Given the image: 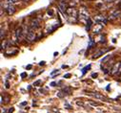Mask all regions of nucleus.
<instances>
[{
	"label": "nucleus",
	"mask_w": 121,
	"mask_h": 113,
	"mask_svg": "<svg viewBox=\"0 0 121 113\" xmlns=\"http://www.w3.org/2000/svg\"><path fill=\"white\" fill-rule=\"evenodd\" d=\"M78 17L81 21H88L89 19V12L86 8H81L79 13H78Z\"/></svg>",
	"instance_id": "1"
},
{
	"label": "nucleus",
	"mask_w": 121,
	"mask_h": 113,
	"mask_svg": "<svg viewBox=\"0 0 121 113\" xmlns=\"http://www.w3.org/2000/svg\"><path fill=\"white\" fill-rule=\"evenodd\" d=\"M112 75H121V62H117L113 65V67L112 68Z\"/></svg>",
	"instance_id": "2"
},
{
	"label": "nucleus",
	"mask_w": 121,
	"mask_h": 113,
	"mask_svg": "<svg viewBox=\"0 0 121 113\" xmlns=\"http://www.w3.org/2000/svg\"><path fill=\"white\" fill-rule=\"evenodd\" d=\"M120 15H121V9H117V10H113L110 14V17L109 18L111 20H114V19H117Z\"/></svg>",
	"instance_id": "3"
},
{
	"label": "nucleus",
	"mask_w": 121,
	"mask_h": 113,
	"mask_svg": "<svg viewBox=\"0 0 121 113\" xmlns=\"http://www.w3.org/2000/svg\"><path fill=\"white\" fill-rule=\"evenodd\" d=\"M15 37H16V38H17L18 41H22L23 40L25 35L23 33V29H22V28H17V29L15 30Z\"/></svg>",
	"instance_id": "4"
},
{
	"label": "nucleus",
	"mask_w": 121,
	"mask_h": 113,
	"mask_svg": "<svg viewBox=\"0 0 121 113\" xmlns=\"http://www.w3.org/2000/svg\"><path fill=\"white\" fill-rule=\"evenodd\" d=\"M70 17H72V18H74V19H76L77 18V12H76V10L74 9V8H68L67 9V13H66Z\"/></svg>",
	"instance_id": "5"
},
{
	"label": "nucleus",
	"mask_w": 121,
	"mask_h": 113,
	"mask_svg": "<svg viewBox=\"0 0 121 113\" xmlns=\"http://www.w3.org/2000/svg\"><path fill=\"white\" fill-rule=\"evenodd\" d=\"M26 38H27V39H28L29 41H31V42L35 40V33L34 32V30L32 29V28H30V30H29V32H28Z\"/></svg>",
	"instance_id": "6"
},
{
	"label": "nucleus",
	"mask_w": 121,
	"mask_h": 113,
	"mask_svg": "<svg viewBox=\"0 0 121 113\" xmlns=\"http://www.w3.org/2000/svg\"><path fill=\"white\" fill-rule=\"evenodd\" d=\"M95 20L97 22V23H99V24H101V25H105L106 23H107V19H106V17L104 16V15H102V14H98V15H96L95 17Z\"/></svg>",
	"instance_id": "7"
},
{
	"label": "nucleus",
	"mask_w": 121,
	"mask_h": 113,
	"mask_svg": "<svg viewBox=\"0 0 121 113\" xmlns=\"http://www.w3.org/2000/svg\"><path fill=\"white\" fill-rule=\"evenodd\" d=\"M39 26H40V20L38 19V18H34V19H32V21H31V27L32 29H37V28H39Z\"/></svg>",
	"instance_id": "8"
},
{
	"label": "nucleus",
	"mask_w": 121,
	"mask_h": 113,
	"mask_svg": "<svg viewBox=\"0 0 121 113\" xmlns=\"http://www.w3.org/2000/svg\"><path fill=\"white\" fill-rule=\"evenodd\" d=\"M15 7L13 6V5H9L8 7H7V14H9V15H13L14 13H15Z\"/></svg>",
	"instance_id": "9"
},
{
	"label": "nucleus",
	"mask_w": 121,
	"mask_h": 113,
	"mask_svg": "<svg viewBox=\"0 0 121 113\" xmlns=\"http://www.w3.org/2000/svg\"><path fill=\"white\" fill-rule=\"evenodd\" d=\"M91 93H92V94H89V95H93L95 98L99 99V100H102V101H107L106 97L103 96V95H100V94H98V93H94V92H91Z\"/></svg>",
	"instance_id": "10"
},
{
	"label": "nucleus",
	"mask_w": 121,
	"mask_h": 113,
	"mask_svg": "<svg viewBox=\"0 0 121 113\" xmlns=\"http://www.w3.org/2000/svg\"><path fill=\"white\" fill-rule=\"evenodd\" d=\"M58 7H59V9L61 10V12H62L63 14L67 13V6H66V3H64V2H60L59 5H58Z\"/></svg>",
	"instance_id": "11"
},
{
	"label": "nucleus",
	"mask_w": 121,
	"mask_h": 113,
	"mask_svg": "<svg viewBox=\"0 0 121 113\" xmlns=\"http://www.w3.org/2000/svg\"><path fill=\"white\" fill-rule=\"evenodd\" d=\"M108 51V49H105V50H100V51H98L97 53H95V56H94V59H97V58H99V56H101V55H103L105 52H107Z\"/></svg>",
	"instance_id": "12"
},
{
	"label": "nucleus",
	"mask_w": 121,
	"mask_h": 113,
	"mask_svg": "<svg viewBox=\"0 0 121 113\" xmlns=\"http://www.w3.org/2000/svg\"><path fill=\"white\" fill-rule=\"evenodd\" d=\"M62 91H63L65 94H67V95H70V94L72 93V89H71L70 87H68V86H66Z\"/></svg>",
	"instance_id": "13"
},
{
	"label": "nucleus",
	"mask_w": 121,
	"mask_h": 113,
	"mask_svg": "<svg viewBox=\"0 0 121 113\" xmlns=\"http://www.w3.org/2000/svg\"><path fill=\"white\" fill-rule=\"evenodd\" d=\"M111 58H112V56H111V55L105 56V58H104V59H103V60L101 61V62H102L103 64H105V63H106V62H107V61H109V60H110Z\"/></svg>",
	"instance_id": "14"
},
{
	"label": "nucleus",
	"mask_w": 121,
	"mask_h": 113,
	"mask_svg": "<svg viewBox=\"0 0 121 113\" xmlns=\"http://www.w3.org/2000/svg\"><path fill=\"white\" fill-rule=\"evenodd\" d=\"M92 24H93L92 20H91V19L89 18V19H88V21H87V27H86V29H87L88 31L91 29V26H92Z\"/></svg>",
	"instance_id": "15"
},
{
	"label": "nucleus",
	"mask_w": 121,
	"mask_h": 113,
	"mask_svg": "<svg viewBox=\"0 0 121 113\" xmlns=\"http://www.w3.org/2000/svg\"><path fill=\"white\" fill-rule=\"evenodd\" d=\"M41 83H42V80H37L36 81L34 82V86H39Z\"/></svg>",
	"instance_id": "16"
},
{
	"label": "nucleus",
	"mask_w": 121,
	"mask_h": 113,
	"mask_svg": "<svg viewBox=\"0 0 121 113\" xmlns=\"http://www.w3.org/2000/svg\"><path fill=\"white\" fill-rule=\"evenodd\" d=\"M95 27H96V25H95ZM101 29H102V25H101L100 27H96V28H95V30H94V31H95V34H98V33L100 32Z\"/></svg>",
	"instance_id": "17"
},
{
	"label": "nucleus",
	"mask_w": 121,
	"mask_h": 113,
	"mask_svg": "<svg viewBox=\"0 0 121 113\" xmlns=\"http://www.w3.org/2000/svg\"><path fill=\"white\" fill-rule=\"evenodd\" d=\"M65 93L63 92V91H59L58 93H57V97H59V98H63L65 95H64Z\"/></svg>",
	"instance_id": "18"
},
{
	"label": "nucleus",
	"mask_w": 121,
	"mask_h": 113,
	"mask_svg": "<svg viewBox=\"0 0 121 113\" xmlns=\"http://www.w3.org/2000/svg\"><path fill=\"white\" fill-rule=\"evenodd\" d=\"M18 2V0H8V3L11 4V5H13V4H16Z\"/></svg>",
	"instance_id": "19"
},
{
	"label": "nucleus",
	"mask_w": 121,
	"mask_h": 113,
	"mask_svg": "<svg viewBox=\"0 0 121 113\" xmlns=\"http://www.w3.org/2000/svg\"><path fill=\"white\" fill-rule=\"evenodd\" d=\"M90 68H91V65H88V66H86L85 68H83V69H82V73H83V74H85V73H86V71H87L88 69H90Z\"/></svg>",
	"instance_id": "20"
},
{
	"label": "nucleus",
	"mask_w": 121,
	"mask_h": 113,
	"mask_svg": "<svg viewBox=\"0 0 121 113\" xmlns=\"http://www.w3.org/2000/svg\"><path fill=\"white\" fill-rule=\"evenodd\" d=\"M4 36H5V31H3V28L1 27V39H3V38H4Z\"/></svg>",
	"instance_id": "21"
},
{
	"label": "nucleus",
	"mask_w": 121,
	"mask_h": 113,
	"mask_svg": "<svg viewBox=\"0 0 121 113\" xmlns=\"http://www.w3.org/2000/svg\"><path fill=\"white\" fill-rule=\"evenodd\" d=\"M65 107H66V108H68V109H71V108H72V106H71L68 103H65Z\"/></svg>",
	"instance_id": "22"
},
{
	"label": "nucleus",
	"mask_w": 121,
	"mask_h": 113,
	"mask_svg": "<svg viewBox=\"0 0 121 113\" xmlns=\"http://www.w3.org/2000/svg\"><path fill=\"white\" fill-rule=\"evenodd\" d=\"M48 14H50V15H52V14H53V12H52V10H49V11H48Z\"/></svg>",
	"instance_id": "23"
},
{
	"label": "nucleus",
	"mask_w": 121,
	"mask_h": 113,
	"mask_svg": "<svg viewBox=\"0 0 121 113\" xmlns=\"http://www.w3.org/2000/svg\"><path fill=\"white\" fill-rule=\"evenodd\" d=\"M13 111H14V108H13V107H11V108L9 109V113H13Z\"/></svg>",
	"instance_id": "24"
},
{
	"label": "nucleus",
	"mask_w": 121,
	"mask_h": 113,
	"mask_svg": "<svg viewBox=\"0 0 121 113\" xmlns=\"http://www.w3.org/2000/svg\"><path fill=\"white\" fill-rule=\"evenodd\" d=\"M64 78H65V79H68V78H71V74H66V75L64 76Z\"/></svg>",
	"instance_id": "25"
},
{
	"label": "nucleus",
	"mask_w": 121,
	"mask_h": 113,
	"mask_svg": "<svg viewBox=\"0 0 121 113\" xmlns=\"http://www.w3.org/2000/svg\"><path fill=\"white\" fill-rule=\"evenodd\" d=\"M5 85H6V88H9V87H10V83H9L8 81H6V83H5Z\"/></svg>",
	"instance_id": "26"
},
{
	"label": "nucleus",
	"mask_w": 121,
	"mask_h": 113,
	"mask_svg": "<svg viewBox=\"0 0 121 113\" xmlns=\"http://www.w3.org/2000/svg\"><path fill=\"white\" fill-rule=\"evenodd\" d=\"M45 63H46V62H45V61H40V63H39V65H40V66H42V65H45Z\"/></svg>",
	"instance_id": "27"
},
{
	"label": "nucleus",
	"mask_w": 121,
	"mask_h": 113,
	"mask_svg": "<svg viewBox=\"0 0 121 113\" xmlns=\"http://www.w3.org/2000/svg\"><path fill=\"white\" fill-rule=\"evenodd\" d=\"M90 104H93V105H100V104H96V103L95 104V103H92V102H91Z\"/></svg>",
	"instance_id": "28"
},
{
	"label": "nucleus",
	"mask_w": 121,
	"mask_h": 113,
	"mask_svg": "<svg viewBox=\"0 0 121 113\" xmlns=\"http://www.w3.org/2000/svg\"><path fill=\"white\" fill-rule=\"evenodd\" d=\"M55 85H56V82H54V81H52L51 83V86H55Z\"/></svg>",
	"instance_id": "29"
},
{
	"label": "nucleus",
	"mask_w": 121,
	"mask_h": 113,
	"mask_svg": "<svg viewBox=\"0 0 121 113\" xmlns=\"http://www.w3.org/2000/svg\"><path fill=\"white\" fill-rule=\"evenodd\" d=\"M57 71H58V70H53V71L52 72V76H53L55 73H57Z\"/></svg>",
	"instance_id": "30"
},
{
	"label": "nucleus",
	"mask_w": 121,
	"mask_h": 113,
	"mask_svg": "<svg viewBox=\"0 0 121 113\" xmlns=\"http://www.w3.org/2000/svg\"><path fill=\"white\" fill-rule=\"evenodd\" d=\"M26 76H27V74H26V73H22V74H21V78H25Z\"/></svg>",
	"instance_id": "31"
},
{
	"label": "nucleus",
	"mask_w": 121,
	"mask_h": 113,
	"mask_svg": "<svg viewBox=\"0 0 121 113\" xmlns=\"http://www.w3.org/2000/svg\"><path fill=\"white\" fill-rule=\"evenodd\" d=\"M27 69H28V70L32 69V65H31V64H30V65H28V66H27Z\"/></svg>",
	"instance_id": "32"
},
{
	"label": "nucleus",
	"mask_w": 121,
	"mask_h": 113,
	"mask_svg": "<svg viewBox=\"0 0 121 113\" xmlns=\"http://www.w3.org/2000/svg\"><path fill=\"white\" fill-rule=\"evenodd\" d=\"M96 77H97V74H96V73H95V74H93V75H92V78H96Z\"/></svg>",
	"instance_id": "33"
},
{
	"label": "nucleus",
	"mask_w": 121,
	"mask_h": 113,
	"mask_svg": "<svg viewBox=\"0 0 121 113\" xmlns=\"http://www.w3.org/2000/svg\"><path fill=\"white\" fill-rule=\"evenodd\" d=\"M77 104H78V105H83V104H82V103H79V102H77Z\"/></svg>",
	"instance_id": "34"
},
{
	"label": "nucleus",
	"mask_w": 121,
	"mask_h": 113,
	"mask_svg": "<svg viewBox=\"0 0 121 113\" xmlns=\"http://www.w3.org/2000/svg\"><path fill=\"white\" fill-rule=\"evenodd\" d=\"M53 55H54V56H58V53H56V52H55Z\"/></svg>",
	"instance_id": "35"
},
{
	"label": "nucleus",
	"mask_w": 121,
	"mask_h": 113,
	"mask_svg": "<svg viewBox=\"0 0 121 113\" xmlns=\"http://www.w3.org/2000/svg\"><path fill=\"white\" fill-rule=\"evenodd\" d=\"M21 104H22V105H26V104H27V103H26V102H24V103H22Z\"/></svg>",
	"instance_id": "36"
},
{
	"label": "nucleus",
	"mask_w": 121,
	"mask_h": 113,
	"mask_svg": "<svg viewBox=\"0 0 121 113\" xmlns=\"http://www.w3.org/2000/svg\"><path fill=\"white\" fill-rule=\"evenodd\" d=\"M23 1H24V2H29L30 0H23Z\"/></svg>",
	"instance_id": "37"
},
{
	"label": "nucleus",
	"mask_w": 121,
	"mask_h": 113,
	"mask_svg": "<svg viewBox=\"0 0 121 113\" xmlns=\"http://www.w3.org/2000/svg\"><path fill=\"white\" fill-rule=\"evenodd\" d=\"M119 8H121V2H120V4H119Z\"/></svg>",
	"instance_id": "38"
}]
</instances>
